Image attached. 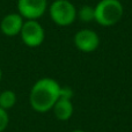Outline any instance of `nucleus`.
I'll use <instances>...</instances> for the list:
<instances>
[{"label":"nucleus","mask_w":132,"mask_h":132,"mask_svg":"<svg viewBox=\"0 0 132 132\" xmlns=\"http://www.w3.org/2000/svg\"><path fill=\"white\" fill-rule=\"evenodd\" d=\"M60 86L52 78H42L31 87L29 101L31 108L37 112L51 110L60 96Z\"/></svg>","instance_id":"f257e3e1"},{"label":"nucleus","mask_w":132,"mask_h":132,"mask_svg":"<svg viewBox=\"0 0 132 132\" xmlns=\"http://www.w3.org/2000/svg\"><path fill=\"white\" fill-rule=\"evenodd\" d=\"M94 21L103 27H111L121 21L124 14L123 5L119 0H101L95 7Z\"/></svg>","instance_id":"f03ea898"},{"label":"nucleus","mask_w":132,"mask_h":132,"mask_svg":"<svg viewBox=\"0 0 132 132\" xmlns=\"http://www.w3.org/2000/svg\"><path fill=\"white\" fill-rule=\"evenodd\" d=\"M49 13L51 20L60 27L72 24L78 15L75 6L68 0H55L50 5Z\"/></svg>","instance_id":"7ed1b4c3"},{"label":"nucleus","mask_w":132,"mask_h":132,"mask_svg":"<svg viewBox=\"0 0 132 132\" xmlns=\"http://www.w3.org/2000/svg\"><path fill=\"white\" fill-rule=\"evenodd\" d=\"M23 44L28 48H38L45 38V31L37 20H26L20 32Z\"/></svg>","instance_id":"20e7f679"},{"label":"nucleus","mask_w":132,"mask_h":132,"mask_svg":"<svg viewBox=\"0 0 132 132\" xmlns=\"http://www.w3.org/2000/svg\"><path fill=\"white\" fill-rule=\"evenodd\" d=\"M18 13L26 20H38L48 9V0H18Z\"/></svg>","instance_id":"39448f33"},{"label":"nucleus","mask_w":132,"mask_h":132,"mask_svg":"<svg viewBox=\"0 0 132 132\" xmlns=\"http://www.w3.org/2000/svg\"><path fill=\"white\" fill-rule=\"evenodd\" d=\"M74 45L82 52H93L100 45V38L94 30L82 29L74 35Z\"/></svg>","instance_id":"423d86ee"},{"label":"nucleus","mask_w":132,"mask_h":132,"mask_svg":"<svg viewBox=\"0 0 132 132\" xmlns=\"http://www.w3.org/2000/svg\"><path fill=\"white\" fill-rule=\"evenodd\" d=\"M23 22L24 20L19 13H9L2 18L1 22H0V30L5 36H18L21 32Z\"/></svg>","instance_id":"0eeeda50"},{"label":"nucleus","mask_w":132,"mask_h":132,"mask_svg":"<svg viewBox=\"0 0 132 132\" xmlns=\"http://www.w3.org/2000/svg\"><path fill=\"white\" fill-rule=\"evenodd\" d=\"M56 118L59 121H67L73 115V104L71 98L59 97L52 108Z\"/></svg>","instance_id":"6e6552de"},{"label":"nucleus","mask_w":132,"mask_h":132,"mask_svg":"<svg viewBox=\"0 0 132 132\" xmlns=\"http://www.w3.org/2000/svg\"><path fill=\"white\" fill-rule=\"evenodd\" d=\"M16 103V94L13 90H4L0 93V108L5 110H9Z\"/></svg>","instance_id":"1a4fd4ad"},{"label":"nucleus","mask_w":132,"mask_h":132,"mask_svg":"<svg viewBox=\"0 0 132 132\" xmlns=\"http://www.w3.org/2000/svg\"><path fill=\"white\" fill-rule=\"evenodd\" d=\"M78 16L81 21L84 22H90V21H94V18H95V11H94V7L92 6H82L81 8L78 12Z\"/></svg>","instance_id":"9d476101"},{"label":"nucleus","mask_w":132,"mask_h":132,"mask_svg":"<svg viewBox=\"0 0 132 132\" xmlns=\"http://www.w3.org/2000/svg\"><path fill=\"white\" fill-rule=\"evenodd\" d=\"M9 124V116L7 110L0 108V132H4Z\"/></svg>","instance_id":"9b49d317"},{"label":"nucleus","mask_w":132,"mask_h":132,"mask_svg":"<svg viewBox=\"0 0 132 132\" xmlns=\"http://www.w3.org/2000/svg\"><path fill=\"white\" fill-rule=\"evenodd\" d=\"M72 96H73V90L70 87H62V88H60L59 97H66V98H71V100H72Z\"/></svg>","instance_id":"f8f14e48"},{"label":"nucleus","mask_w":132,"mask_h":132,"mask_svg":"<svg viewBox=\"0 0 132 132\" xmlns=\"http://www.w3.org/2000/svg\"><path fill=\"white\" fill-rule=\"evenodd\" d=\"M71 132H85V131H82V130H73V131H71Z\"/></svg>","instance_id":"ddd939ff"},{"label":"nucleus","mask_w":132,"mask_h":132,"mask_svg":"<svg viewBox=\"0 0 132 132\" xmlns=\"http://www.w3.org/2000/svg\"><path fill=\"white\" fill-rule=\"evenodd\" d=\"M1 77H2V72H1V68H0V80H1Z\"/></svg>","instance_id":"4468645a"}]
</instances>
